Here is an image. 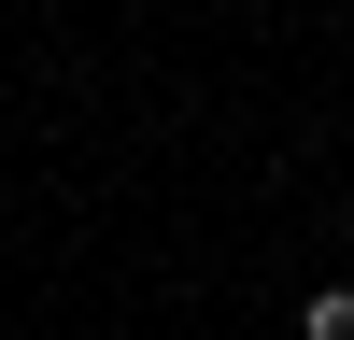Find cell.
I'll return each instance as SVG.
<instances>
[{
    "instance_id": "cell-1",
    "label": "cell",
    "mask_w": 354,
    "mask_h": 340,
    "mask_svg": "<svg viewBox=\"0 0 354 340\" xmlns=\"http://www.w3.org/2000/svg\"><path fill=\"white\" fill-rule=\"evenodd\" d=\"M298 340H354V283H312V312H298Z\"/></svg>"
}]
</instances>
